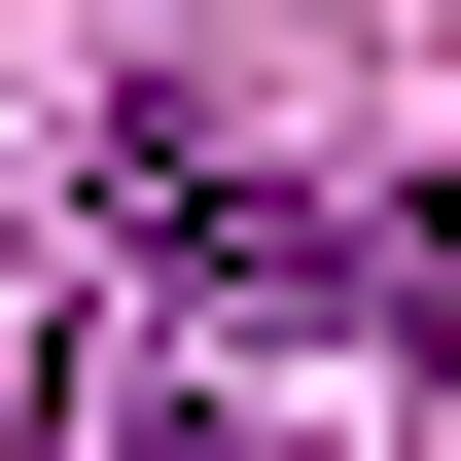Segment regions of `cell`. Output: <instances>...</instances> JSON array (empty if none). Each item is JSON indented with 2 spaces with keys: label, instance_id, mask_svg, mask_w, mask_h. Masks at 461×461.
I'll return each instance as SVG.
<instances>
[{
  "label": "cell",
  "instance_id": "6da1fadb",
  "mask_svg": "<svg viewBox=\"0 0 461 461\" xmlns=\"http://www.w3.org/2000/svg\"><path fill=\"white\" fill-rule=\"evenodd\" d=\"M36 461H355V391L249 355V320H177V285H71L36 320Z\"/></svg>",
  "mask_w": 461,
  "mask_h": 461
}]
</instances>
